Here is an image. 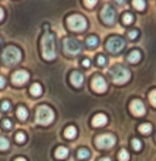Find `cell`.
I'll return each instance as SVG.
<instances>
[{
	"label": "cell",
	"mask_w": 156,
	"mask_h": 161,
	"mask_svg": "<svg viewBox=\"0 0 156 161\" xmlns=\"http://www.w3.org/2000/svg\"><path fill=\"white\" fill-rule=\"evenodd\" d=\"M2 60L7 66H13V64L18 63L21 60V52L14 46H10V47L4 49L3 54H2Z\"/></svg>",
	"instance_id": "obj_4"
},
{
	"label": "cell",
	"mask_w": 156,
	"mask_h": 161,
	"mask_svg": "<svg viewBox=\"0 0 156 161\" xmlns=\"http://www.w3.org/2000/svg\"><path fill=\"white\" fill-rule=\"evenodd\" d=\"M101 19L104 20L105 25H114L115 19H117V13H115V10L111 6L107 4V6H104V9L101 12Z\"/></svg>",
	"instance_id": "obj_9"
},
{
	"label": "cell",
	"mask_w": 156,
	"mask_h": 161,
	"mask_svg": "<svg viewBox=\"0 0 156 161\" xmlns=\"http://www.w3.org/2000/svg\"><path fill=\"white\" fill-rule=\"evenodd\" d=\"M115 143H117V138L112 134H102V136H98L95 138V146L101 150L111 148L115 146Z\"/></svg>",
	"instance_id": "obj_7"
},
{
	"label": "cell",
	"mask_w": 156,
	"mask_h": 161,
	"mask_svg": "<svg viewBox=\"0 0 156 161\" xmlns=\"http://www.w3.org/2000/svg\"><path fill=\"white\" fill-rule=\"evenodd\" d=\"M67 155H68V150H67L65 147H58V148L55 150V157L60 158V160L65 158Z\"/></svg>",
	"instance_id": "obj_19"
},
{
	"label": "cell",
	"mask_w": 156,
	"mask_h": 161,
	"mask_svg": "<svg viewBox=\"0 0 156 161\" xmlns=\"http://www.w3.org/2000/svg\"><path fill=\"white\" fill-rule=\"evenodd\" d=\"M16 114H17V119L20 120V121H24V120H27V108L24 106H18L17 107V111H16Z\"/></svg>",
	"instance_id": "obj_15"
},
{
	"label": "cell",
	"mask_w": 156,
	"mask_h": 161,
	"mask_svg": "<svg viewBox=\"0 0 156 161\" xmlns=\"http://www.w3.org/2000/svg\"><path fill=\"white\" fill-rule=\"evenodd\" d=\"M128 61H129V63H132V64L139 63V61H141V53H139L138 50L131 52V53H129V56H128Z\"/></svg>",
	"instance_id": "obj_16"
},
{
	"label": "cell",
	"mask_w": 156,
	"mask_h": 161,
	"mask_svg": "<svg viewBox=\"0 0 156 161\" xmlns=\"http://www.w3.org/2000/svg\"><path fill=\"white\" fill-rule=\"evenodd\" d=\"M132 21H133L132 14H129V13H126V14H123V17H122V23H123V25H131Z\"/></svg>",
	"instance_id": "obj_27"
},
{
	"label": "cell",
	"mask_w": 156,
	"mask_h": 161,
	"mask_svg": "<svg viewBox=\"0 0 156 161\" xmlns=\"http://www.w3.org/2000/svg\"><path fill=\"white\" fill-rule=\"evenodd\" d=\"M129 108H131V111H132L133 116H143L145 114V106L143 103H142L141 100H132V103H131V106H129Z\"/></svg>",
	"instance_id": "obj_12"
},
{
	"label": "cell",
	"mask_w": 156,
	"mask_h": 161,
	"mask_svg": "<svg viewBox=\"0 0 156 161\" xmlns=\"http://www.w3.org/2000/svg\"><path fill=\"white\" fill-rule=\"evenodd\" d=\"M132 147H133V150H135V151H141L142 143L139 140H136V138H133V140H132Z\"/></svg>",
	"instance_id": "obj_28"
},
{
	"label": "cell",
	"mask_w": 156,
	"mask_h": 161,
	"mask_svg": "<svg viewBox=\"0 0 156 161\" xmlns=\"http://www.w3.org/2000/svg\"><path fill=\"white\" fill-rule=\"evenodd\" d=\"M63 46H64V52H65L67 54H71V56L80 54L81 50H82L81 43L78 42V40L72 39V37H67V39H64Z\"/></svg>",
	"instance_id": "obj_6"
},
{
	"label": "cell",
	"mask_w": 156,
	"mask_h": 161,
	"mask_svg": "<svg viewBox=\"0 0 156 161\" xmlns=\"http://www.w3.org/2000/svg\"><path fill=\"white\" fill-rule=\"evenodd\" d=\"M99 161H111V160H109L108 157H105V158H101V160H99Z\"/></svg>",
	"instance_id": "obj_40"
},
{
	"label": "cell",
	"mask_w": 156,
	"mask_h": 161,
	"mask_svg": "<svg viewBox=\"0 0 156 161\" xmlns=\"http://www.w3.org/2000/svg\"><path fill=\"white\" fill-rule=\"evenodd\" d=\"M70 80H71L72 86H75V87H81L82 83H84V76H82L80 71H74V73L71 74V77H70Z\"/></svg>",
	"instance_id": "obj_13"
},
{
	"label": "cell",
	"mask_w": 156,
	"mask_h": 161,
	"mask_svg": "<svg viewBox=\"0 0 156 161\" xmlns=\"http://www.w3.org/2000/svg\"><path fill=\"white\" fill-rule=\"evenodd\" d=\"M132 4L139 12H142V10L145 9V0H132Z\"/></svg>",
	"instance_id": "obj_23"
},
{
	"label": "cell",
	"mask_w": 156,
	"mask_h": 161,
	"mask_svg": "<svg viewBox=\"0 0 156 161\" xmlns=\"http://www.w3.org/2000/svg\"><path fill=\"white\" fill-rule=\"evenodd\" d=\"M118 158H119V161H128L129 160V153L126 151V150H121L119 154H118Z\"/></svg>",
	"instance_id": "obj_24"
},
{
	"label": "cell",
	"mask_w": 156,
	"mask_h": 161,
	"mask_svg": "<svg viewBox=\"0 0 156 161\" xmlns=\"http://www.w3.org/2000/svg\"><path fill=\"white\" fill-rule=\"evenodd\" d=\"M26 140H27V137H26V134H24L23 131H18V133L16 134V141H17V143H26Z\"/></svg>",
	"instance_id": "obj_25"
},
{
	"label": "cell",
	"mask_w": 156,
	"mask_h": 161,
	"mask_svg": "<svg viewBox=\"0 0 156 161\" xmlns=\"http://www.w3.org/2000/svg\"><path fill=\"white\" fill-rule=\"evenodd\" d=\"M82 64H84V66H85V67H88V66H91V61H90V60H88V58H85V60H84V61H82Z\"/></svg>",
	"instance_id": "obj_36"
},
{
	"label": "cell",
	"mask_w": 156,
	"mask_h": 161,
	"mask_svg": "<svg viewBox=\"0 0 156 161\" xmlns=\"http://www.w3.org/2000/svg\"><path fill=\"white\" fill-rule=\"evenodd\" d=\"M2 124H3V127L6 128V130H10V128L13 127V123L10 121V120H3V123H2Z\"/></svg>",
	"instance_id": "obj_33"
},
{
	"label": "cell",
	"mask_w": 156,
	"mask_h": 161,
	"mask_svg": "<svg viewBox=\"0 0 156 161\" xmlns=\"http://www.w3.org/2000/svg\"><path fill=\"white\" fill-rule=\"evenodd\" d=\"M14 161H27V160H26V158H23V157H17Z\"/></svg>",
	"instance_id": "obj_38"
},
{
	"label": "cell",
	"mask_w": 156,
	"mask_h": 161,
	"mask_svg": "<svg viewBox=\"0 0 156 161\" xmlns=\"http://www.w3.org/2000/svg\"><path fill=\"white\" fill-rule=\"evenodd\" d=\"M12 80L16 86H21V84H24V83H27L29 73L26 70H18L12 76Z\"/></svg>",
	"instance_id": "obj_11"
},
{
	"label": "cell",
	"mask_w": 156,
	"mask_h": 161,
	"mask_svg": "<svg viewBox=\"0 0 156 161\" xmlns=\"http://www.w3.org/2000/svg\"><path fill=\"white\" fill-rule=\"evenodd\" d=\"M149 101L152 103L153 107H156V90H152L149 94Z\"/></svg>",
	"instance_id": "obj_29"
},
{
	"label": "cell",
	"mask_w": 156,
	"mask_h": 161,
	"mask_svg": "<svg viewBox=\"0 0 156 161\" xmlns=\"http://www.w3.org/2000/svg\"><path fill=\"white\" fill-rule=\"evenodd\" d=\"M9 108H10V103L9 101H3V104H2V110L6 111V110H9Z\"/></svg>",
	"instance_id": "obj_34"
},
{
	"label": "cell",
	"mask_w": 156,
	"mask_h": 161,
	"mask_svg": "<svg viewBox=\"0 0 156 161\" xmlns=\"http://www.w3.org/2000/svg\"><path fill=\"white\" fill-rule=\"evenodd\" d=\"M64 136L67 137V138H70V140H72L75 136H77V128L75 127H67L65 128V131H64Z\"/></svg>",
	"instance_id": "obj_18"
},
{
	"label": "cell",
	"mask_w": 156,
	"mask_h": 161,
	"mask_svg": "<svg viewBox=\"0 0 156 161\" xmlns=\"http://www.w3.org/2000/svg\"><path fill=\"white\" fill-rule=\"evenodd\" d=\"M91 87H92V90L96 91V93H105L107 88H108V84H107L105 79H104L102 76H95L92 79Z\"/></svg>",
	"instance_id": "obj_10"
},
{
	"label": "cell",
	"mask_w": 156,
	"mask_h": 161,
	"mask_svg": "<svg viewBox=\"0 0 156 161\" xmlns=\"http://www.w3.org/2000/svg\"><path fill=\"white\" fill-rule=\"evenodd\" d=\"M87 46L90 49H95L96 46H98V39H96L95 36H90L87 39Z\"/></svg>",
	"instance_id": "obj_21"
},
{
	"label": "cell",
	"mask_w": 156,
	"mask_h": 161,
	"mask_svg": "<svg viewBox=\"0 0 156 161\" xmlns=\"http://www.w3.org/2000/svg\"><path fill=\"white\" fill-rule=\"evenodd\" d=\"M139 131H141L142 134H149L150 131H152V125H150L149 123H143V124L139 125Z\"/></svg>",
	"instance_id": "obj_22"
},
{
	"label": "cell",
	"mask_w": 156,
	"mask_h": 161,
	"mask_svg": "<svg viewBox=\"0 0 156 161\" xmlns=\"http://www.w3.org/2000/svg\"><path fill=\"white\" fill-rule=\"evenodd\" d=\"M0 43H2V39H0Z\"/></svg>",
	"instance_id": "obj_41"
},
{
	"label": "cell",
	"mask_w": 156,
	"mask_h": 161,
	"mask_svg": "<svg viewBox=\"0 0 156 161\" xmlns=\"http://www.w3.org/2000/svg\"><path fill=\"white\" fill-rule=\"evenodd\" d=\"M68 27L74 31H84L87 29V20L81 14H72L67 19Z\"/></svg>",
	"instance_id": "obj_5"
},
{
	"label": "cell",
	"mask_w": 156,
	"mask_h": 161,
	"mask_svg": "<svg viewBox=\"0 0 156 161\" xmlns=\"http://www.w3.org/2000/svg\"><path fill=\"white\" fill-rule=\"evenodd\" d=\"M30 93H31V96H34V97H39V96H41V93H43L41 86H40L39 83H34V84L30 87Z\"/></svg>",
	"instance_id": "obj_17"
},
{
	"label": "cell",
	"mask_w": 156,
	"mask_h": 161,
	"mask_svg": "<svg viewBox=\"0 0 156 161\" xmlns=\"http://www.w3.org/2000/svg\"><path fill=\"white\" fill-rule=\"evenodd\" d=\"M108 119H107L105 114H96L95 117L92 119V125L94 127H102V125H105Z\"/></svg>",
	"instance_id": "obj_14"
},
{
	"label": "cell",
	"mask_w": 156,
	"mask_h": 161,
	"mask_svg": "<svg viewBox=\"0 0 156 161\" xmlns=\"http://www.w3.org/2000/svg\"><path fill=\"white\" fill-rule=\"evenodd\" d=\"M3 17H4V12H3V9H0V21L3 20Z\"/></svg>",
	"instance_id": "obj_37"
},
{
	"label": "cell",
	"mask_w": 156,
	"mask_h": 161,
	"mask_svg": "<svg viewBox=\"0 0 156 161\" xmlns=\"http://www.w3.org/2000/svg\"><path fill=\"white\" fill-rule=\"evenodd\" d=\"M96 2H98V0H84V4H85V7H88V9H92V7L96 4Z\"/></svg>",
	"instance_id": "obj_32"
},
{
	"label": "cell",
	"mask_w": 156,
	"mask_h": 161,
	"mask_svg": "<svg viewBox=\"0 0 156 161\" xmlns=\"http://www.w3.org/2000/svg\"><path fill=\"white\" fill-rule=\"evenodd\" d=\"M123 47H125V42L121 37H111L107 42V50L109 53H112V54H117V53L122 52Z\"/></svg>",
	"instance_id": "obj_8"
},
{
	"label": "cell",
	"mask_w": 156,
	"mask_h": 161,
	"mask_svg": "<svg viewBox=\"0 0 156 161\" xmlns=\"http://www.w3.org/2000/svg\"><path fill=\"white\" fill-rule=\"evenodd\" d=\"M4 86H6V80H4V77L0 76V88H3Z\"/></svg>",
	"instance_id": "obj_35"
},
{
	"label": "cell",
	"mask_w": 156,
	"mask_h": 161,
	"mask_svg": "<svg viewBox=\"0 0 156 161\" xmlns=\"http://www.w3.org/2000/svg\"><path fill=\"white\" fill-rule=\"evenodd\" d=\"M90 155H91V153H90V150H87V148H80L77 153L78 160H85V158H88Z\"/></svg>",
	"instance_id": "obj_20"
},
{
	"label": "cell",
	"mask_w": 156,
	"mask_h": 161,
	"mask_svg": "<svg viewBox=\"0 0 156 161\" xmlns=\"http://www.w3.org/2000/svg\"><path fill=\"white\" fill-rule=\"evenodd\" d=\"M115 2H117L118 4H123V3H125V0H115Z\"/></svg>",
	"instance_id": "obj_39"
},
{
	"label": "cell",
	"mask_w": 156,
	"mask_h": 161,
	"mask_svg": "<svg viewBox=\"0 0 156 161\" xmlns=\"http://www.w3.org/2000/svg\"><path fill=\"white\" fill-rule=\"evenodd\" d=\"M9 148V140L6 137H0V150H7Z\"/></svg>",
	"instance_id": "obj_26"
},
{
	"label": "cell",
	"mask_w": 156,
	"mask_h": 161,
	"mask_svg": "<svg viewBox=\"0 0 156 161\" xmlns=\"http://www.w3.org/2000/svg\"><path fill=\"white\" fill-rule=\"evenodd\" d=\"M54 120V111L47 106H40L36 111V121L37 124L47 125Z\"/></svg>",
	"instance_id": "obj_3"
},
{
	"label": "cell",
	"mask_w": 156,
	"mask_h": 161,
	"mask_svg": "<svg viewBox=\"0 0 156 161\" xmlns=\"http://www.w3.org/2000/svg\"><path fill=\"white\" fill-rule=\"evenodd\" d=\"M41 50L43 57L45 60L55 58V36L51 33H45L41 40Z\"/></svg>",
	"instance_id": "obj_1"
},
{
	"label": "cell",
	"mask_w": 156,
	"mask_h": 161,
	"mask_svg": "<svg viewBox=\"0 0 156 161\" xmlns=\"http://www.w3.org/2000/svg\"><path fill=\"white\" fill-rule=\"evenodd\" d=\"M105 63H107V58H105V56L99 54L98 57H96V64H98V66H105Z\"/></svg>",
	"instance_id": "obj_31"
},
{
	"label": "cell",
	"mask_w": 156,
	"mask_h": 161,
	"mask_svg": "<svg viewBox=\"0 0 156 161\" xmlns=\"http://www.w3.org/2000/svg\"><path fill=\"white\" fill-rule=\"evenodd\" d=\"M109 74H111L112 77V81L117 83V84H125V83L129 81V79H131V71L126 69V67L123 66H114L109 70Z\"/></svg>",
	"instance_id": "obj_2"
},
{
	"label": "cell",
	"mask_w": 156,
	"mask_h": 161,
	"mask_svg": "<svg viewBox=\"0 0 156 161\" xmlns=\"http://www.w3.org/2000/svg\"><path fill=\"white\" fill-rule=\"evenodd\" d=\"M138 36H139V31H138V30H129V31H128V37H129L131 40L138 39Z\"/></svg>",
	"instance_id": "obj_30"
}]
</instances>
